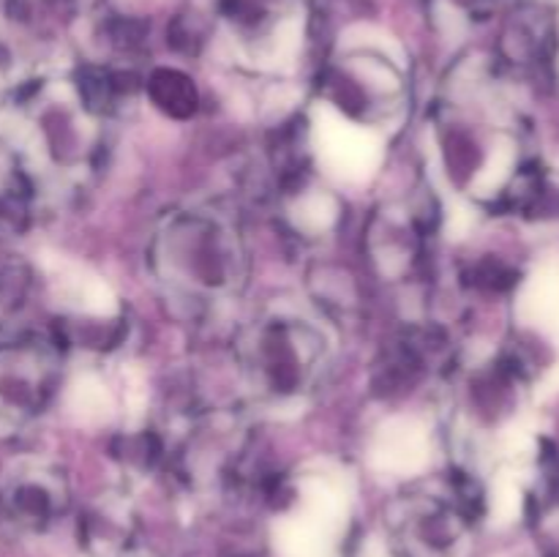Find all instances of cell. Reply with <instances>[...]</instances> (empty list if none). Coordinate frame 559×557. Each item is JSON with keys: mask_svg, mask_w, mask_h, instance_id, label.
<instances>
[{"mask_svg": "<svg viewBox=\"0 0 559 557\" xmlns=\"http://www.w3.org/2000/svg\"><path fill=\"white\" fill-rule=\"evenodd\" d=\"M55 360L41 342L0 347V418L25 420L52 396Z\"/></svg>", "mask_w": 559, "mask_h": 557, "instance_id": "5", "label": "cell"}, {"mask_svg": "<svg viewBox=\"0 0 559 557\" xmlns=\"http://www.w3.org/2000/svg\"><path fill=\"white\" fill-rule=\"evenodd\" d=\"M147 96L153 98V104L158 109H164L173 118H191L197 112V104H200L189 76L169 69L156 71L151 76V82H147Z\"/></svg>", "mask_w": 559, "mask_h": 557, "instance_id": "7", "label": "cell"}, {"mask_svg": "<svg viewBox=\"0 0 559 557\" xmlns=\"http://www.w3.org/2000/svg\"><path fill=\"white\" fill-rule=\"evenodd\" d=\"M322 358V336L304 320L273 317L254 328L249 366L254 380L276 396L304 391Z\"/></svg>", "mask_w": 559, "mask_h": 557, "instance_id": "2", "label": "cell"}, {"mask_svg": "<svg viewBox=\"0 0 559 557\" xmlns=\"http://www.w3.org/2000/svg\"><path fill=\"white\" fill-rule=\"evenodd\" d=\"M0 502L5 517L22 530L41 533L69 506V486L63 473L44 462H14L0 478Z\"/></svg>", "mask_w": 559, "mask_h": 557, "instance_id": "4", "label": "cell"}, {"mask_svg": "<svg viewBox=\"0 0 559 557\" xmlns=\"http://www.w3.org/2000/svg\"><path fill=\"white\" fill-rule=\"evenodd\" d=\"M164 276L186 284L189 293H224L243 276L238 233L213 213H180L162 235ZM167 278V282H169Z\"/></svg>", "mask_w": 559, "mask_h": 557, "instance_id": "1", "label": "cell"}, {"mask_svg": "<svg viewBox=\"0 0 559 557\" xmlns=\"http://www.w3.org/2000/svg\"><path fill=\"white\" fill-rule=\"evenodd\" d=\"M80 541L93 557H126L134 546V522L123 508H96L80 522Z\"/></svg>", "mask_w": 559, "mask_h": 557, "instance_id": "6", "label": "cell"}, {"mask_svg": "<svg viewBox=\"0 0 559 557\" xmlns=\"http://www.w3.org/2000/svg\"><path fill=\"white\" fill-rule=\"evenodd\" d=\"M469 519L473 513L459 497L413 495L399 502L391 528L402 557H459Z\"/></svg>", "mask_w": 559, "mask_h": 557, "instance_id": "3", "label": "cell"}]
</instances>
